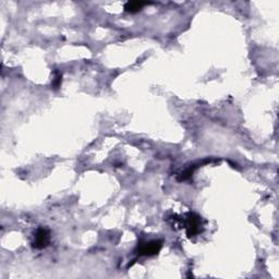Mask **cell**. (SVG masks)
Instances as JSON below:
<instances>
[{"mask_svg": "<svg viewBox=\"0 0 279 279\" xmlns=\"http://www.w3.org/2000/svg\"><path fill=\"white\" fill-rule=\"evenodd\" d=\"M182 223L189 237H194L199 235L203 229L202 217H200L194 213H188L185 215L182 218Z\"/></svg>", "mask_w": 279, "mask_h": 279, "instance_id": "6da1fadb", "label": "cell"}, {"mask_svg": "<svg viewBox=\"0 0 279 279\" xmlns=\"http://www.w3.org/2000/svg\"><path fill=\"white\" fill-rule=\"evenodd\" d=\"M163 242L161 240H151L143 242V244H139L138 252L140 255L144 256H152L156 255L162 250Z\"/></svg>", "mask_w": 279, "mask_h": 279, "instance_id": "7a4b0ae2", "label": "cell"}, {"mask_svg": "<svg viewBox=\"0 0 279 279\" xmlns=\"http://www.w3.org/2000/svg\"><path fill=\"white\" fill-rule=\"evenodd\" d=\"M50 241V234L49 230L46 228H38L34 234L33 246L37 250L45 249L49 244Z\"/></svg>", "mask_w": 279, "mask_h": 279, "instance_id": "3957f363", "label": "cell"}, {"mask_svg": "<svg viewBox=\"0 0 279 279\" xmlns=\"http://www.w3.org/2000/svg\"><path fill=\"white\" fill-rule=\"evenodd\" d=\"M147 4V2H142V1H129L125 4V10L127 12L130 13H136L139 12L140 10H142L143 7Z\"/></svg>", "mask_w": 279, "mask_h": 279, "instance_id": "277c9868", "label": "cell"}, {"mask_svg": "<svg viewBox=\"0 0 279 279\" xmlns=\"http://www.w3.org/2000/svg\"><path fill=\"white\" fill-rule=\"evenodd\" d=\"M61 83H63V74H61V72L58 70H55L54 72V79L53 82H51V85H53V89L54 90H58Z\"/></svg>", "mask_w": 279, "mask_h": 279, "instance_id": "5b68a950", "label": "cell"}]
</instances>
